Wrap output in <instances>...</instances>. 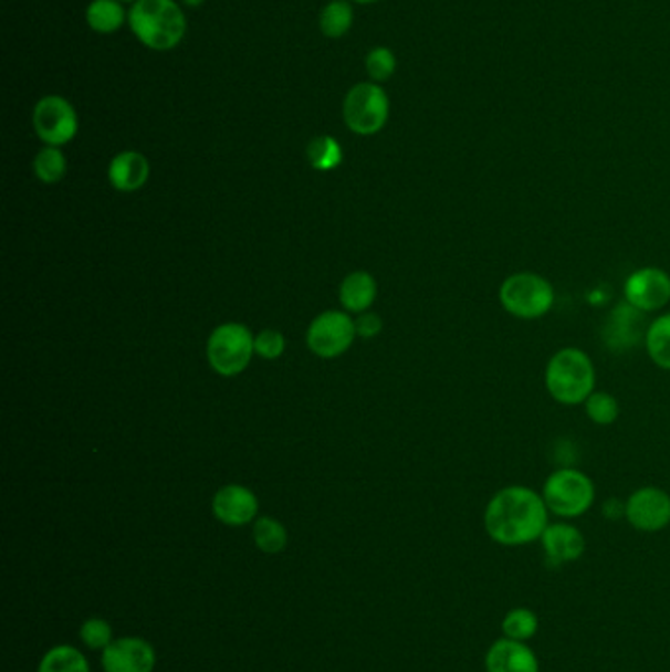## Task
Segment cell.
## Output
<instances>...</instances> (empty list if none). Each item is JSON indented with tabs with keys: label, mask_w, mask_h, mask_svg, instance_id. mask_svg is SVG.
<instances>
[{
	"label": "cell",
	"mask_w": 670,
	"mask_h": 672,
	"mask_svg": "<svg viewBox=\"0 0 670 672\" xmlns=\"http://www.w3.org/2000/svg\"><path fill=\"white\" fill-rule=\"evenodd\" d=\"M307 159L311 168L317 171H331L338 168L343 161V150L341 144L333 136H317L307 146Z\"/></svg>",
	"instance_id": "obj_23"
},
{
	"label": "cell",
	"mask_w": 670,
	"mask_h": 672,
	"mask_svg": "<svg viewBox=\"0 0 670 672\" xmlns=\"http://www.w3.org/2000/svg\"><path fill=\"white\" fill-rule=\"evenodd\" d=\"M128 27L151 52H169L184 42L187 18L176 0H138L128 10Z\"/></svg>",
	"instance_id": "obj_2"
},
{
	"label": "cell",
	"mask_w": 670,
	"mask_h": 672,
	"mask_svg": "<svg viewBox=\"0 0 670 672\" xmlns=\"http://www.w3.org/2000/svg\"><path fill=\"white\" fill-rule=\"evenodd\" d=\"M154 666V647L138 637H124L113 641L103 651V669L106 672H151Z\"/></svg>",
	"instance_id": "obj_13"
},
{
	"label": "cell",
	"mask_w": 670,
	"mask_h": 672,
	"mask_svg": "<svg viewBox=\"0 0 670 672\" xmlns=\"http://www.w3.org/2000/svg\"><path fill=\"white\" fill-rule=\"evenodd\" d=\"M150 176V164L140 151H123L115 156L108 168V179L118 191L130 193L140 189Z\"/></svg>",
	"instance_id": "obj_17"
},
{
	"label": "cell",
	"mask_w": 670,
	"mask_h": 672,
	"mask_svg": "<svg viewBox=\"0 0 670 672\" xmlns=\"http://www.w3.org/2000/svg\"><path fill=\"white\" fill-rule=\"evenodd\" d=\"M254 540L260 550H264L268 555H275L287 545V531L282 523L275 522L272 517H262L254 525Z\"/></svg>",
	"instance_id": "obj_27"
},
{
	"label": "cell",
	"mask_w": 670,
	"mask_h": 672,
	"mask_svg": "<svg viewBox=\"0 0 670 672\" xmlns=\"http://www.w3.org/2000/svg\"><path fill=\"white\" fill-rule=\"evenodd\" d=\"M121 0H93L85 10L88 28L97 34H116L128 22V12Z\"/></svg>",
	"instance_id": "obj_18"
},
{
	"label": "cell",
	"mask_w": 670,
	"mask_h": 672,
	"mask_svg": "<svg viewBox=\"0 0 670 672\" xmlns=\"http://www.w3.org/2000/svg\"><path fill=\"white\" fill-rule=\"evenodd\" d=\"M396 70V53L391 52L386 45H378L366 55V73H368L370 81L378 83V85L391 80Z\"/></svg>",
	"instance_id": "obj_28"
},
{
	"label": "cell",
	"mask_w": 670,
	"mask_h": 672,
	"mask_svg": "<svg viewBox=\"0 0 670 672\" xmlns=\"http://www.w3.org/2000/svg\"><path fill=\"white\" fill-rule=\"evenodd\" d=\"M376 280L366 272H354L341 285V301L344 307L354 313L368 309L376 300Z\"/></svg>",
	"instance_id": "obj_19"
},
{
	"label": "cell",
	"mask_w": 670,
	"mask_h": 672,
	"mask_svg": "<svg viewBox=\"0 0 670 672\" xmlns=\"http://www.w3.org/2000/svg\"><path fill=\"white\" fill-rule=\"evenodd\" d=\"M254 348H257L258 356H262L265 360H275L285 350V338L278 330H262L254 338Z\"/></svg>",
	"instance_id": "obj_30"
},
{
	"label": "cell",
	"mask_w": 670,
	"mask_h": 672,
	"mask_svg": "<svg viewBox=\"0 0 670 672\" xmlns=\"http://www.w3.org/2000/svg\"><path fill=\"white\" fill-rule=\"evenodd\" d=\"M354 22V10L350 2L346 0H331L325 4V9L321 10V32L327 38H343L350 32Z\"/></svg>",
	"instance_id": "obj_21"
},
{
	"label": "cell",
	"mask_w": 670,
	"mask_h": 672,
	"mask_svg": "<svg viewBox=\"0 0 670 672\" xmlns=\"http://www.w3.org/2000/svg\"><path fill=\"white\" fill-rule=\"evenodd\" d=\"M643 311L636 309L627 301H619L601 325V343L614 354L629 353L645 343L649 323Z\"/></svg>",
	"instance_id": "obj_10"
},
{
	"label": "cell",
	"mask_w": 670,
	"mask_h": 672,
	"mask_svg": "<svg viewBox=\"0 0 670 672\" xmlns=\"http://www.w3.org/2000/svg\"><path fill=\"white\" fill-rule=\"evenodd\" d=\"M629 525L643 533H657L670 525V495L657 486H643L631 492L626 502Z\"/></svg>",
	"instance_id": "obj_11"
},
{
	"label": "cell",
	"mask_w": 670,
	"mask_h": 672,
	"mask_svg": "<svg viewBox=\"0 0 670 672\" xmlns=\"http://www.w3.org/2000/svg\"><path fill=\"white\" fill-rule=\"evenodd\" d=\"M538 618L527 608H515L505 613L502 621L503 636L513 641L527 643L537 633Z\"/></svg>",
	"instance_id": "obj_25"
},
{
	"label": "cell",
	"mask_w": 670,
	"mask_h": 672,
	"mask_svg": "<svg viewBox=\"0 0 670 672\" xmlns=\"http://www.w3.org/2000/svg\"><path fill=\"white\" fill-rule=\"evenodd\" d=\"M353 2H358V4H374V2H378V0H353Z\"/></svg>",
	"instance_id": "obj_33"
},
{
	"label": "cell",
	"mask_w": 670,
	"mask_h": 672,
	"mask_svg": "<svg viewBox=\"0 0 670 672\" xmlns=\"http://www.w3.org/2000/svg\"><path fill=\"white\" fill-rule=\"evenodd\" d=\"M503 311L520 321H537L555 307V285L537 272H515L498 290Z\"/></svg>",
	"instance_id": "obj_4"
},
{
	"label": "cell",
	"mask_w": 670,
	"mask_h": 672,
	"mask_svg": "<svg viewBox=\"0 0 670 672\" xmlns=\"http://www.w3.org/2000/svg\"><path fill=\"white\" fill-rule=\"evenodd\" d=\"M80 636L88 649H103L105 651L106 647L113 643V631H111V626L106 623L105 619H87L81 626Z\"/></svg>",
	"instance_id": "obj_29"
},
{
	"label": "cell",
	"mask_w": 670,
	"mask_h": 672,
	"mask_svg": "<svg viewBox=\"0 0 670 672\" xmlns=\"http://www.w3.org/2000/svg\"><path fill=\"white\" fill-rule=\"evenodd\" d=\"M624 301L636 309L659 313L670 303V274L657 265H645L627 275Z\"/></svg>",
	"instance_id": "obj_9"
},
{
	"label": "cell",
	"mask_w": 670,
	"mask_h": 672,
	"mask_svg": "<svg viewBox=\"0 0 670 672\" xmlns=\"http://www.w3.org/2000/svg\"><path fill=\"white\" fill-rule=\"evenodd\" d=\"M356 336L353 318L338 311H328L311 323L307 343L321 358H336L346 353Z\"/></svg>",
	"instance_id": "obj_12"
},
{
	"label": "cell",
	"mask_w": 670,
	"mask_h": 672,
	"mask_svg": "<svg viewBox=\"0 0 670 672\" xmlns=\"http://www.w3.org/2000/svg\"><path fill=\"white\" fill-rule=\"evenodd\" d=\"M488 672H538L537 654L523 641L498 639L485 653Z\"/></svg>",
	"instance_id": "obj_16"
},
{
	"label": "cell",
	"mask_w": 670,
	"mask_h": 672,
	"mask_svg": "<svg viewBox=\"0 0 670 672\" xmlns=\"http://www.w3.org/2000/svg\"><path fill=\"white\" fill-rule=\"evenodd\" d=\"M343 116L354 134H378L389 118L388 93L374 81L354 85L344 97Z\"/></svg>",
	"instance_id": "obj_6"
},
{
	"label": "cell",
	"mask_w": 670,
	"mask_h": 672,
	"mask_svg": "<svg viewBox=\"0 0 670 672\" xmlns=\"http://www.w3.org/2000/svg\"><path fill=\"white\" fill-rule=\"evenodd\" d=\"M35 176L44 183H57L62 181L65 171H67V161L60 148L55 146H45L44 150L38 151L34 159Z\"/></svg>",
	"instance_id": "obj_26"
},
{
	"label": "cell",
	"mask_w": 670,
	"mask_h": 672,
	"mask_svg": "<svg viewBox=\"0 0 670 672\" xmlns=\"http://www.w3.org/2000/svg\"><path fill=\"white\" fill-rule=\"evenodd\" d=\"M121 2H130V4H134V2H138V0H121Z\"/></svg>",
	"instance_id": "obj_34"
},
{
	"label": "cell",
	"mask_w": 670,
	"mask_h": 672,
	"mask_svg": "<svg viewBox=\"0 0 670 672\" xmlns=\"http://www.w3.org/2000/svg\"><path fill=\"white\" fill-rule=\"evenodd\" d=\"M547 504L533 487L505 486L485 505L484 527L488 537L503 547H521L541 539L548 525Z\"/></svg>",
	"instance_id": "obj_1"
},
{
	"label": "cell",
	"mask_w": 670,
	"mask_h": 672,
	"mask_svg": "<svg viewBox=\"0 0 670 672\" xmlns=\"http://www.w3.org/2000/svg\"><path fill=\"white\" fill-rule=\"evenodd\" d=\"M584 411L592 423L598 424V427H609V424L616 423L621 416L618 398L609 391H598V389L584 401Z\"/></svg>",
	"instance_id": "obj_22"
},
{
	"label": "cell",
	"mask_w": 670,
	"mask_h": 672,
	"mask_svg": "<svg viewBox=\"0 0 670 672\" xmlns=\"http://www.w3.org/2000/svg\"><path fill=\"white\" fill-rule=\"evenodd\" d=\"M32 124L38 138L55 148L73 140L80 130L77 111L60 95H45L35 103Z\"/></svg>",
	"instance_id": "obj_8"
},
{
	"label": "cell",
	"mask_w": 670,
	"mask_h": 672,
	"mask_svg": "<svg viewBox=\"0 0 670 672\" xmlns=\"http://www.w3.org/2000/svg\"><path fill=\"white\" fill-rule=\"evenodd\" d=\"M254 353L257 348L250 330L237 323L214 328L207 345L209 363L221 376H237L247 370Z\"/></svg>",
	"instance_id": "obj_7"
},
{
	"label": "cell",
	"mask_w": 670,
	"mask_h": 672,
	"mask_svg": "<svg viewBox=\"0 0 670 672\" xmlns=\"http://www.w3.org/2000/svg\"><path fill=\"white\" fill-rule=\"evenodd\" d=\"M545 388L561 406H584L596 391V368L590 354L578 346H565L548 358Z\"/></svg>",
	"instance_id": "obj_3"
},
{
	"label": "cell",
	"mask_w": 670,
	"mask_h": 672,
	"mask_svg": "<svg viewBox=\"0 0 670 672\" xmlns=\"http://www.w3.org/2000/svg\"><path fill=\"white\" fill-rule=\"evenodd\" d=\"M354 325H356V333L358 335L364 336V338H371V336L378 335L379 330H381V318L378 315H374V313H368V315H362Z\"/></svg>",
	"instance_id": "obj_31"
},
{
	"label": "cell",
	"mask_w": 670,
	"mask_h": 672,
	"mask_svg": "<svg viewBox=\"0 0 670 672\" xmlns=\"http://www.w3.org/2000/svg\"><path fill=\"white\" fill-rule=\"evenodd\" d=\"M212 512L219 522L227 523L230 527L247 525L257 517V495L248 487L234 486V484L221 487L212 500Z\"/></svg>",
	"instance_id": "obj_15"
},
{
	"label": "cell",
	"mask_w": 670,
	"mask_h": 672,
	"mask_svg": "<svg viewBox=\"0 0 670 672\" xmlns=\"http://www.w3.org/2000/svg\"><path fill=\"white\" fill-rule=\"evenodd\" d=\"M543 553L547 557L548 565H566L583 557L586 550V539L583 531L574 527L570 523H548L547 529L541 535Z\"/></svg>",
	"instance_id": "obj_14"
},
{
	"label": "cell",
	"mask_w": 670,
	"mask_h": 672,
	"mask_svg": "<svg viewBox=\"0 0 670 672\" xmlns=\"http://www.w3.org/2000/svg\"><path fill=\"white\" fill-rule=\"evenodd\" d=\"M541 495L553 515L563 519H574L590 512L592 505L596 502V486L583 470L561 466L548 474Z\"/></svg>",
	"instance_id": "obj_5"
},
{
	"label": "cell",
	"mask_w": 670,
	"mask_h": 672,
	"mask_svg": "<svg viewBox=\"0 0 670 672\" xmlns=\"http://www.w3.org/2000/svg\"><path fill=\"white\" fill-rule=\"evenodd\" d=\"M38 672H88L87 659L73 647H55L45 653Z\"/></svg>",
	"instance_id": "obj_24"
},
{
	"label": "cell",
	"mask_w": 670,
	"mask_h": 672,
	"mask_svg": "<svg viewBox=\"0 0 670 672\" xmlns=\"http://www.w3.org/2000/svg\"><path fill=\"white\" fill-rule=\"evenodd\" d=\"M205 0H181V4H186L189 9H197V7H201Z\"/></svg>",
	"instance_id": "obj_32"
},
{
	"label": "cell",
	"mask_w": 670,
	"mask_h": 672,
	"mask_svg": "<svg viewBox=\"0 0 670 672\" xmlns=\"http://www.w3.org/2000/svg\"><path fill=\"white\" fill-rule=\"evenodd\" d=\"M643 345L655 366L670 371V313H662L649 323Z\"/></svg>",
	"instance_id": "obj_20"
}]
</instances>
